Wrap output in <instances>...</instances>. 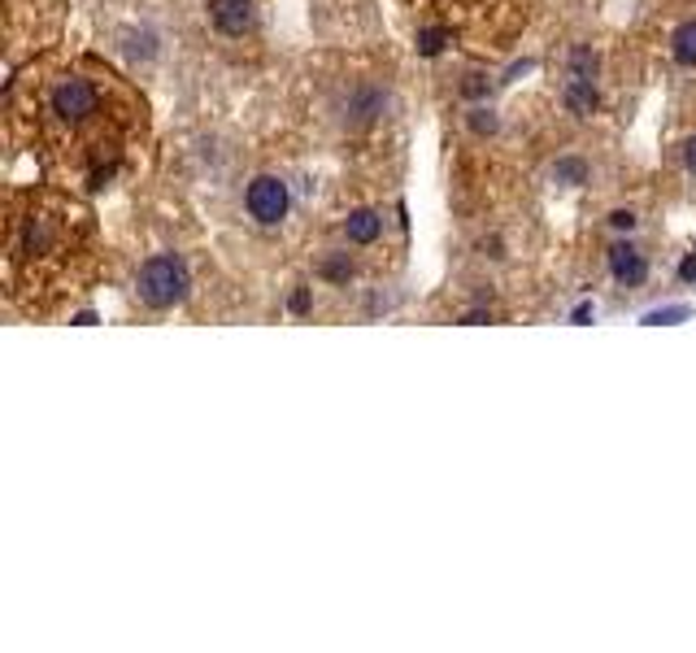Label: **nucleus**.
Segmentation results:
<instances>
[{"instance_id": "obj_14", "label": "nucleus", "mask_w": 696, "mask_h": 653, "mask_svg": "<svg viewBox=\"0 0 696 653\" xmlns=\"http://www.w3.org/2000/svg\"><path fill=\"white\" fill-rule=\"evenodd\" d=\"M679 153H683V170H687V175H692V179H696V136H687V140H683V149H679Z\"/></svg>"}, {"instance_id": "obj_3", "label": "nucleus", "mask_w": 696, "mask_h": 653, "mask_svg": "<svg viewBox=\"0 0 696 653\" xmlns=\"http://www.w3.org/2000/svg\"><path fill=\"white\" fill-rule=\"evenodd\" d=\"M244 209L257 227H279L292 209V192L279 175H253L248 188H244Z\"/></svg>"}, {"instance_id": "obj_18", "label": "nucleus", "mask_w": 696, "mask_h": 653, "mask_svg": "<svg viewBox=\"0 0 696 653\" xmlns=\"http://www.w3.org/2000/svg\"><path fill=\"white\" fill-rule=\"evenodd\" d=\"M679 274H683V279H696V257H687V261H683V270H679Z\"/></svg>"}, {"instance_id": "obj_6", "label": "nucleus", "mask_w": 696, "mask_h": 653, "mask_svg": "<svg viewBox=\"0 0 696 653\" xmlns=\"http://www.w3.org/2000/svg\"><path fill=\"white\" fill-rule=\"evenodd\" d=\"M609 274H614L622 287H640V283L648 279V257L640 253V244H631V240L609 244Z\"/></svg>"}, {"instance_id": "obj_13", "label": "nucleus", "mask_w": 696, "mask_h": 653, "mask_svg": "<svg viewBox=\"0 0 696 653\" xmlns=\"http://www.w3.org/2000/svg\"><path fill=\"white\" fill-rule=\"evenodd\" d=\"M466 123H471L475 136H492V131H497V114H492V110H471Z\"/></svg>"}, {"instance_id": "obj_10", "label": "nucleus", "mask_w": 696, "mask_h": 653, "mask_svg": "<svg viewBox=\"0 0 696 653\" xmlns=\"http://www.w3.org/2000/svg\"><path fill=\"white\" fill-rule=\"evenodd\" d=\"M553 179L566 183V188H579V183H588V162H579V157H557Z\"/></svg>"}, {"instance_id": "obj_12", "label": "nucleus", "mask_w": 696, "mask_h": 653, "mask_svg": "<svg viewBox=\"0 0 696 653\" xmlns=\"http://www.w3.org/2000/svg\"><path fill=\"white\" fill-rule=\"evenodd\" d=\"M566 75H588V79H592V75H596V53H592V49H575Z\"/></svg>"}, {"instance_id": "obj_17", "label": "nucleus", "mask_w": 696, "mask_h": 653, "mask_svg": "<svg viewBox=\"0 0 696 653\" xmlns=\"http://www.w3.org/2000/svg\"><path fill=\"white\" fill-rule=\"evenodd\" d=\"M292 309H296V313H305V309H309V296H305V292H296V296H292Z\"/></svg>"}, {"instance_id": "obj_15", "label": "nucleus", "mask_w": 696, "mask_h": 653, "mask_svg": "<svg viewBox=\"0 0 696 653\" xmlns=\"http://www.w3.org/2000/svg\"><path fill=\"white\" fill-rule=\"evenodd\" d=\"M609 222H614L618 231H631V227H635V214H631V209H614V214H609Z\"/></svg>"}, {"instance_id": "obj_9", "label": "nucleus", "mask_w": 696, "mask_h": 653, "mask_svg": "<svg viewBox=\"0 0 696 653\" xmlns=\"http://www.w3.org/2000/svg\"><path fill=\"white\" fill-rule=\"evenodd\" d=\"M670 57L679 71H696V18L683 23L674 36H670Z\"/></svg>"}, {"instance_id": "obj_2", "label": "nucleus", "mask_w": 696, "mask_h": 653, "mask_svg": "<svg viewBox=\"0 0 696 653\" xmlns=\"http://www.w3.org/2000/svg\"><path fill=\"white\" fill-rule=\"evenodd\" d=\"M49 114L53 123L70 127V131H88L101 118V88L88 75H62L49 88Z\"/></svg>"}, {"instance_id": "obj_11", "label": "nucleus", "mask_w": 696, "mask_h": 653, "mask_svg": "<svg viewBox=\"0 0 696 653\" xmlns=\"http://www.w3.org/2000/svg\"><path fill=\"white\" fill-rule=\"evenodd\" d=\"M318 274L331 279V283H348V279H353V261H348V253H331V257L318 266Z\"/></svg>"}, {"instance_id": "obj_16", "label": "nucleus", "mask_w": 696, "mask_h": 653, "mask_svg": "<svg viewBox=\"0 0 696 653\" xmlns=\"http://www.w3.org/2000/svg\"><path fill=\"white\" fill-rule=\"evenodd\" d=\"M670 318H687V309H661V313H648V322H670Z\"/></svg>"}, {"instance_id": "obj_5", "label": "nucleus", "mask_w": 696, "mask_h": 653, "mask_svg": "<svg viewBox=\"0 0 696 653\" xmlns=\"http://www.w3.org/2000/svg\"><path fill=\"white\" fill-rule=\"evenodd\" d=\"M209 23L227 40H244L257 31V5L253 0H209Z\"/></svg>"}, {"instance_id": "obj_1", "label": "nucleus", "mask_w": 696, "mask_h": 653, "mask_svg": "<svg viewBox=\"0 0 696 653\" xmlns=\"http://www.w3.org/2000/svg\"><path fill=\"white\" fill-rule=\"evenodd\" d=\"M188 287H192V274H188V261H183L179 253H157V257H149V261L140 266V274H136V296H140V305H144V309H157V313L183 305Z\"/></svg>"}, {"instance_id": "obj_8", "label": "nucleus", "mask_w": 696, "mask_h": 653, "mask_svg": "<svg viewBox=\"0 0 696 653\" xmlns=\"http://www.w3.org/2000/svg\"><path fill=\"white\" fill-rule=\"evenodd\" d=\"M384 235V214L379 209H353L344 218V240L348 244H375Z\"/></svg>"}, {"instance_id": "obj_4", "label": "nucleus", "mask_w": 696, "mask_h": 653, "mask_svg": "<svg viewBox=\"0 0 696 653\" xmlns=\"http://www.w3.org/2000/svg\"><path fill=\"white\" fill-rule=\"evenodd\" d=\"M384 114H388V92L379 84H353L339 97V105H335V118H339L344 131H366Z\"/></svg>"}, {"instance_id": "obj_7", "label": "nucleus", "mask_w": 696, "mask_h": 653, "mask_svg": "<svg viewBox=\"0 0 696 653\" xmlns=\"http://www.w3.org/2000/svg\"><path fill=\"white\" fill-rule=\"evenodd\" d=\"M562 105H566V114H575V118H592V114L601 110L596 79H588V75H566V84H562Z\"/></svg>"}]
</instances>
